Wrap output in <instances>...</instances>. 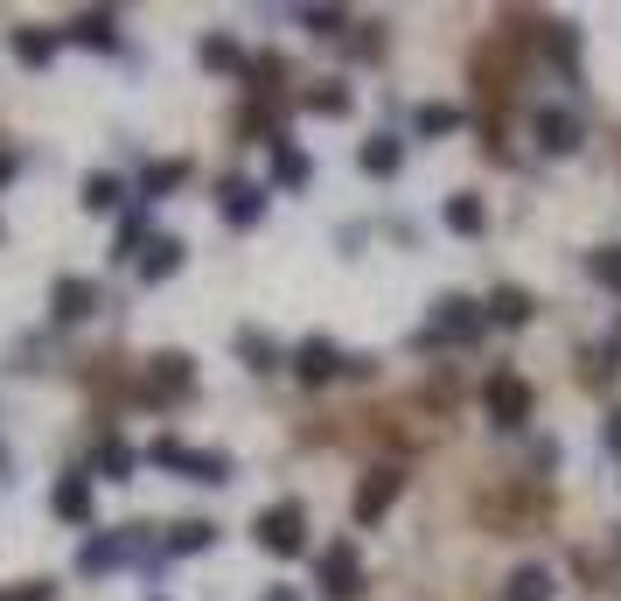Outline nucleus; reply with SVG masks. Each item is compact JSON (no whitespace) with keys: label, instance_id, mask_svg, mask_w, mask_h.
Instances as JSON below:
<instances>
[{"label":"nucleus","instance_id":"29","mask_svg":"<svg viewBox=\"0 0 621 601\" xmlns=\"http://www.w3.org/2000/svg\"><path fill=\"white\" fill-rule=\"evenodd\" d=\"M78 43L84 49H112V14H78Z\"/></svg>","mask_w":621,"mask_h":601},{"label":"nucleus","instance_id":"27","mask_svg":"<svg viewBox=\"0 0 621 601\" xmlns=\"http://www.w3.org/2000/svg\"><path fill=\"white\" fill-rule=\"evenodd\" d=\"M210 538H217V524H175V538H168V553H203V546H210Z\"/></svg>","mask_w":621,"mask_h":601},{"label":"nucleus","instance_id":"30","mask_svg":"<svg viewBox=\"0 0 621 601\" xmlns=\"http://www.w3.org/2000/svg\"><path fill=\"white\" fill-rule=\"evenodd\" d=\"M308 112H329V120H343V112H349V91H343V84H322V91H308Z\"/></svg>","mask_w":621,"mask_h":601},{"label":"nucleus","instance_id":"33","mask_svg":"<svg viewBox=\"0 0 621 601\" xmlns=\"http://www.w3.org/2000/svg\"><path fill=\"white\" fill-rule=\"evenodd\" d=\"M300 22H308L314 35H329V29H343V14H322V8H308V14H300Z\"/></svg>","mask_w":621,"mask_h":601},{"label":"nucleus","instance_id":"24","mask_svg":"<svg viewBox=\"0 0 621 601\" xmlns=\"http://www.w3.org/2000/svg\"><path fill=\"white\" fill-rule=\"evenodd\" d=\"M126 203V190H119V175H84V211H119Z\"/></svg>","mask_w":621,"mask_h":601},{"label":"nucleus","instance_id":"10","mask_svg":"<svg viewBox=\"0 0 621 601\" xmlns=\"http://www.w3.org/2000/svg\"><path fill=\"white\" fill-rule=\"evenodd\" d=\"M223 217H231L238 231H244V224H258V217H266V190H258V182H223Z\"/></svg>","mask_w":621,"mask_h":601},{"label":"nucleus","instance_id":"17","mask_svg":"<svg viewBox=\"0 0 621 601\" xmlns=\"http://www.w3.org/2000/svg\"><path fill=\"white\" fill-rule=\"evenodd\" d=\"M91 308H99V287H91V280H56V315H64V322H84Z\"/></svg>","mask_w":621,"mask_h":601},{"label":"nucleus","instance_id":"9","mask_svg":"<svg viewBox=\"0 0 621 601\" xmlns=\"http://www.w3.org/2000/svg\"><path fill=\"white\" fill-rule=\"evenodd\" d=\"M531 134H538L544 155H573V147H579V120H573V112H552V105H544L538 120H531Z\"/></svg>","mask_w":621,"mask_h":601},{"label":"nucleus","instance_id":"13","mask_svg":"<svg viewBox=\"0 0 621 601\" xmlns=\"http://www.w3.org/2000/svg\"><path fill=\"white\" fill-rule=\"evenodd\" d=\"M14 64L22 70H49L56 64V35L49 29H14Z\"/></svg>","mask_w":621,"mask_h":601},{"label":"nucleus","instance_id":"23","mask_svg":"<svg viewBox=\"0 0 621 601\" xmlns=\"http://www.w3.org/2000/svg\"><path fill=\"white\" fill-rule=\"evenodd\" d=\"M455 126H461L455 105H419V112H412V134H419V140H440V134H455Z\"/></svg>","mask_w":621,"mask_h":601},{"label":"nucleus","instance_id":"8","mask_svg":"<svg viewBox=\"0 0 621 601\" xmlns=\"http://www.w3.org/2000/svg\"><path fill=\"white\" fill-rule=\"evenodd\" d=\"M294 371H300V378H308V385H329L335 371H349V356L335 350L329 336H308V343H300V356H294Z\"/></svg>","mask_w":621,"mask_h":601},{"label":"nucleus","instance_id":"12","mask_svg":"<svg viewBox=\"0 0 621 601\" xmlns=\"http://www.w3.org/2000/svg\"><path fill=\"white\" fill-rule=\"evenodd\" d=\"M49 511L64 518V524H84V518H91V483H84V476H64V483L49 490Z\"/></svg>","mask_w":621,"mask_h":601},{"label":"nucleus","instance_id":"16","mask_svg":"<svg viewBox=\"0 0 621 601\" xmlns=\"http://www.w3.org/2000/svg\"><path fill=\"white\" fill-rule=\"evenodd\" d=\"M440 224L455 238H482V224H488V211H482V196H447V211H440Z\"/></svg>","mask_w":621,"mask_h":601},{"label":"nucleus","instance_id":"32","mask_svg":"<svg viewBox=\"0 0 621 601\" xmlns=\"http://www.w3.org/2000/svg\"><path fill=\"white\" fill-rule=\"evenodd\" d=\"M0 601H56V588H49V580H22V588H8Z\"/></svg>","mask_w":621,"mask_h":601},{"label":"nucleus","instance_id":"34","mask_svg":"<svg viewBox=\"0 0 621 601\" xmlns=\"http://www.w3.org/2000/svg\"><path fill=\"white\" fill-rule=\"evenodd\" d=\"M608 447H614V455H621V412H614V420H608Z\"/></svg>","mask_w":621,"mask_h":601},{"label":"nucleus","instance_id":"4","mask_svg":"<svg viewBox=\"0 0 621 601\" xmlns=\"http://www.w3.org/2000/svg\"><path fill=\"white\" fill-rule=\"evenodd\" d=\"M314 580H322L329 601H356V594H364V567H356V546H349V538H335V546L314 559Z\"/></svg>","mask_w":621,"mask_h":601},{"label":"nucleus","instance_id":"5","mask_svg":"<svg viewBox=\"0 0 621 601\" xmlns=\"http://www.w3.org/2000/svg\"><path fill=\"white\" fill-rule=\"evenodd\" d=\"M475 336H482V308H475V300H461V294L433 300V329H426V343H475Z\"/></svg>","mask_w":621,"mask_h":601},{"label":"nucleus","instance_id":"37","mask_svg":"<svg viewBox=\"0 0 621 601\" xmlns=\"http://www.w3.org/2000/svg\"><path fill=\"white\" fill-rule=\"evenodd\" d=\"M614 350H621V322H614Z\"/></svg>","mask_w":621,"mask_h":601},{"label":"nucleus","instance_id":"31","mask_svg":"<svg viewBox=\"0 0 621 601\" xmlns=\"http://www.w3.org/2000/svg\"><path fill=\"white\" fill-rule=\"evenodd\" d=\"M594 280L621 294V246H600V252H594Z\"/></svg>","mask_w":621,"mask_h":601},{"label":"nucleus","instance_id":"6","mask_svg":"<svg viewBox=\"0 0 621 601\" xmlns=\"http://www.w3.org/2000/svg\"><path fill=\"white\" fill-rule=\"evenodd\" d=\"M399 490H405V476L391 462H378V468H364V483H356V524H378L391 503H399Z\"/></svg>","mask_w":621,"mask_h":601},{"label":"nucleus","instance_id":"14","mask_svg":"<svg viewBox=\"0 0 621 601\" xmlns=\"http://www.w3.org/2000/svg\"><path fill=\"white\" fill-rule=\"evenodd\" d=\"M544 56L559 64V78H566V84H579V35H573V22H552V35H544Z\"/></svg>","mask_w":621,"mask_h":601},{"label":"nucleus","instance_id":"36","mask_svg":"<svg viewBox=\"0 0 621 601\" xmlns=\"http://www.w3.org/2000/svg\"><path fill=\"white\" fill-rule=\"evenodd\" d=\"M14 175V155H0V182H8Z\"/></svg>","mask_w":621,"mask_h":601},{"label":"nucleus","instance_id":"19","mask_svg":"<svg viewBox=\"0 0 621 601\" xmlns=\"http://www.w3.org/2000/svg\"><path fill=\"white\" fill-rule=\"evenodd\" d=\"M552 567H517L510 574V588H503V601H552Z\"/></svg>","mask_w":621,"mask_h":601},{"label":"nucleus","instance_id":"22","mask_svg":"<svg viewBox=\"0 0 621 601\" xmlns=\"http://www.w3.org/2000/svg\"><path fill=\"white\" fill-rule=\"evenodd\" d=\"M399 161H405V147L378 134V140H364V175H399Z\"/></svg>","mask_w":621,"mask_h":601},{"label":"nucleus","instance_id":"20","mask_svg":"<svg viewBox=\"0 0 621 601\" xmlns=\"http://www.w3.org/2000/svg\"><path fill=\"white\" fill-rule=\"evenodd\" d=\"M238 356H244L252 371H279V364H287V356H279V343H273L266 329H238Z\"/></svg>","mask_w":621,"mask_h":601},{"label":"nucleus","instance_id":"7","mask_svg":"<svg viewBox=\"0 0 621 601\" xmlns=\"http://www.w3.org/2000/svg\"><path fill=\"white\" fill-rule=\"evenodd\" d=\"M189 385H196V364L182 350H168L147 364V399H189Z\"/></svg>","mask_w":621,"mask_h":601},{"label":"nucleus","instance_id":"2","mask_svg":"<svg viewBox=\"0 0 621 601\" xmlns=\"http://www.w3.org/2000/svg\"><path fill=\"white\" fill-rule=\"evenodd\" d=\"M147 462L175 468V476H189V483H231V455H203V447H182V441H154Z\"/></svg>","mask_w":621,"mask_h":601},{"label":"nucleus","instance_id":"21","mask_svg":"<svg viewBox=\"0 0 621 601\" xmlns=\"http://www.w3.org/2000/svg\"><path fill=\"white\" fill-rule=\"evenodd\" d=\"M126 546L134 538H84V553H78V574H112L126 559Z\"/></svg>","mask_w":621,"mask_h":601},{"label":"nucleus","instance_id":"25","mask_svg":"<svg viewBox=\"0 0 621 601\" xmlns=\"http://www.w3.org/2000/svg\"><path fill=\"white\" fill-rule=\"evenodd\" d=\"M203 64L210 70H244V49L231 43V35H203Z\"/></svg>","mask_w":621,"mask_h":601},{"label":"nucleus","instance_id":"26","mask_svg":"<svg viewBox=\"0 0 621 601\" xmlns=\"http://www.w3.org/2000/svg\"><path fill=\"white\" fill-rule=\"evenodd\" d=\"M99 468H105V483H126L134 476V447L126 441H99Z\"/></svg>","mask_w":621,"mask_h":601},{"label":"nucleus","instance_id":"18","mask_svg":"<svg viewBox=\"0 0 621 601\" xmlns=\"http://www.w3.org/2000/svg\"><path fill=\"white\" fill-rule=\"evenodd\" d=\"M273 182L279 190H308V155L294 140H273Z\"/></svg>","mask_w":621,"mask_h":601},{"label":"nucleus","instance_id":"3","mask_svg":"<svg viewBox=\"0 0 621 601\" xmlns=\"http://www.w3.org/2000/svg\"><path fill=\"white\" fill-rule=\"evenodd\" d=\"M258 546H266L273 559H294L300 546H308V511H300V503H273V511H258Z\"/></svg>","mask_w":621,"mask_h":601},{"label":"nucleus","instance_id":"35","mask_svg":"<svg viewBox=\"0 0 621 601\" xmlns=\"http://www.w3.org/2000/svg\"><path fill=\"white\" fill-rule=\"evenodd\" d=\"M266 601H300V594H294V588H273V594H266Z\"/></svg>","mask_w":621,"mask_h":601},{"label":"nucleus","instance_id":"15","mask_svg":"<svg viewBox=\"0 0 621 601\" xmlns=\"http://www.w3.org/2000/svg\"><path fill=\"white\" fill-rule=\"evenodd\" d=\"M482 322H503V329L531 322V294H524V287H496V294H488V308H482Z\"/></svg>","mask_w":621,"mask_h":601},{"label":"nucleus","instance_id":"1","mask_svg":"<svg viewBox=\"0 0 621 601\" xmlns=\"http://www.w3.org/2000/svg\"><path fill=\"white\" fill-rule=\"evenodd\" d=\"M482 406L503 434H524V427H531V385H524L517 371H496V378L482 385Z\"/></svg>","mask_w":621,"mask_h":601},{"label":"nucleus","instance_id":"28","mask_svg":"<svg viewBox=\"0 0 621 601\" xmlns=\"http://www.w3.org/2000/svg\"><path fill=\"white\" fill-rule=\"evenodd\" d=\"M182 175H189V161H154V168H147V182H140V190H147V196H161V190H175Z\"/></svg>","mask_w":621,"mask_h":601},{"label":"nucleus","instance_id":"11","mask_svg":"<svg viewBox=\"0 0 621 601\" xmlns=\"http://www.w3.org/2000/svg\"><path fill=\"white\" fill-rule=\"evenodd\" d=\"M168 273H182V238H147V246H140V280H154V287H161Z\"/></svg>","mask_w":621,"mask_h":601}]
</instances>
